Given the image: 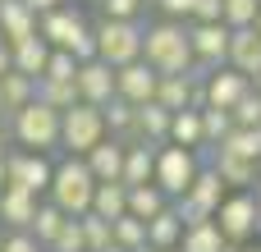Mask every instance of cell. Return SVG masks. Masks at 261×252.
Here are the masks:
<instances>
[{"instance_id": "cell-31", "label": "cell", "mask_w": 261, "mask_h": 252, "mask_svg": "<svg viewBox=\"0 0 261 252\" xmlns=\"http://www.w3.org/2000/svg\"><path fill=\"white\" fill-rule=\"evenodd\" d=\"M216 147H225V152H234V156L257 161V165H261V124H252V129L234 124V129L225 133V142H216Z\"/></svg>"}, {"instance_id": "cell-9", "label": "cell", "mask_w": 261, "mask_h": 252, "mask_svg": "<svg viewBox=\"0 0 261 252\" xmlns=\"http://www.w3.org/2000/svg\"><path fill=\"white\" fill-rule=\"evenodd\" d=\"M225 188H229V184L220 179V170H216V165H202L197 179L188 184V193L174 197L179 211H184V225H188V220H206V216H216V207L225 202Z\"/></svg>"}, {"instance_id": "cell-38", "label": "cell", "mask_w": 261, "mask_h": 252, "mask_svg": "<svg viewBox=\"0 0 261 252\" xmlns=\"http://www.w3.org/2000/svg\"><path fill=\"white\" fill-rule=\"evenodd\" d=\"M234 115V124H243V129H252V124H261V92H257V83L239 96V106L229 110Z\"/></svg>"}, {"instance_id": "cell-1", "label": "cell", "mask_w": 261, "mask_h": 252, "mask_svg": "<svg viewBox=\"0 0 261 252\" xmlns=\"http://www.w3.org/2000/svg\"><path fill=\"white\" fill-rule=\"evenodd\" d=\"M142 60H147L156 73H188V69H197V60H193V41H188L184 18L151 23V28L142 32Z\"/></svg>"}, {"instance_id": "cell-34", "label": "cell", "mask_w": 261, "mask_h": 252, "mask_svg": "<svg viewBox=\"0 0 261 252\" xmlns=\"http://www.w3.org/2000/svg\"><path fill=\"white\" fill-rule=\"evenodd\" d=\"M110 234H115V243L138 248V243H147V220H138L133 211H124V216H115V220H110Z\"/></svg>"}, {"instance_id": "cell-52", "label": "cell", "mask_w": 261, "mask_h": 252, "mask_svg": "<svg viewBox=\"0 0 261 252\" xmlns=\"http://www.w3.org/2000/svg\"><path fill=\"white\" fill-rule=\"evenodd\" d=\"M252 28H257V32H261V9H257V23H252Z\"/></svg>"}, {"instance_id": "cell-30", "label": "cell", "mask_w": 261, "mask_h": 252, "mask_svg": "<svg viewBox=\"0 0 261 252\" xmlns=\"http://www.w3.org/2000/svg\"><path fill=\"white\" fill-rule=\"evenodd\" d=\"M170 115L161 101H142L138 106V138H151V142H170Z\"/></svg>"}, {"instance_id": "cell-50", "label": "cell", "mask_w": 261, "mask_h": 252, "mask_svg": "<svg viewBox=\"0 0 261 252\" xmlns=\"http://www.w3.org/2000/svg\"><path fill=\"white\" fill-rule=\"evenodd\" d=\"M225 252H243V243H225Z\"/></svg>"}, {"instance_id": "cell-3", "label": "cell", "mask_w": 261, "mask_h": 252, "mask_svg": "<svg viewBox=\"0 0 261 252\" xmlns=\"http://www.w3.org/2000/svg\"><path fill=\"white\" fill-rule=\"evenodd\" d=\"M37 32L50 41V46H60V51H73L78 55V64L83 60H96V32L73 14V9H50V14H41V23H37Z\"/></svg>"}, {"instance_id": "cell-55", "label": "cell", "mask_w": 261, "mask_h": 252, "mask_svg": "<svg viewBox=\"0 0 261 252\" xmlns=\"http://www.w3.org/2000/svg\"><path fill=\"white\" fill-rule=\"evenodd\" d=\"M165 252H184V248H165Z\"/></svg>"}, {"instance_id": "cell-5", "label": "cell", "mask_w": 261, "mask_h": 252, "mask_svg": "<svg viewBox=\"0 0 261 252\" xmlns=\"http://www.w3.org/2000/svg\"><path fill=\"white\" fill-rule=\"evenodd\" d=\"M14 138H18L28 152L60 147V110H55V106H46L41 96H32L23 110H14Z\"/></svg>"}, {"instance_id": "cell-58", "label": "cell", "mask_w": 261, "mask_h": 252, "mask_svg": "<svg viewBox=\"0 0 261 252\" xmlns=\"http://www.w3.org/2000/svg\"><path fill=\"white\" fill-rule=\"evenodd\" d=\"M257 188H261V179H257Z\"/></svg>"}, {"instance_id": "cell-54", "label": "cell", "mask_w": 261, "mask_h": 252, "mask_svg": "<svg viewBox=\"0 0 261 252\" xmlns=\"http://www.w3.org/2000/svg\"><path fill=\"white\" fill-rule=\"evenodd\" d=\"M252 83H257V92H261V73H257V78H252Z\"/></svg>"}, {"instance_id": "cell-22", "label": "cell", "mask_w": 261, "mask_h": 252, "mask_svg": "<svg viewBox=\"0 0 261 252\" xmlns=\"http://www.w3.org/2000/svg\"><path fill=\"white\" fill-rule=\"evenodd\" d=\"M179 239H184V211L170 202L165 211H156V216L147 220V243L156 252H165V248H179Z\"/></svg>"}, {"instance_id": "cell-44", "label": "cell", "mask_w": 261, "mask_h": 252, "mask_svg": "<svg viewBox=\"0 0 261 252\" xmlns=\"http://www.w3.org/2000/svg\"><path fill=\"white\" fill-rule=\"evenodd\" d=\"M156 5H161V14H165V18H188L197 0H156Z\"/></svg>"}, {"instance_id": "cell-32", "label": "cell", "mask_w": 261, "mask_h": 252, "mask_svg": "<svg viewBox=\"0 0 261 252\" xmlns=\"http://www.w3.org/2000/svg\"><path fill=\"white\" fill-rule=\"evenodd\" d=\"M37 96L55 110H69L78 101V78H37Z\"/></svg>"}, {"instance_id": "cell-27", "label": "cell", "mask_w": 261, "mask_h": 252, "mask_svg": "<svg viewBox=\"0 0 261 252\" xmlns=\"http://www.w3.org/2000/svg\"><path fill=\"white\" fill-rule=\"evenodd\" d=\"M170 202H174V197H170L156 179H151V184H133V188H128V211H133L138 220H151V216H156V211H165Z\"/></svg>"}, {"instance_id": "cell-26", "label": "cell", "mask_w": 261, "mask_h": 252, "mask_svg": "<svg viewBox=\"0 0 261 252\" xmlns=\"http://www.w3.org/2000/svg\"><path fill=\"white\" fill-rule=\"evenodd\" d=\"M101 115H106V133H115V138H138V106L124 101L119 92L101 106Z\"/></svg>"}, {"instance_id": "cell-6", "label": "cell", "mask_w": 261, "mask_h": 252, "mask_svg": "<svg viewBox=\"0 0 261 252\" xmlns=\"http://www.w3.org/2000/svg\"><path fill=\"white\" fill-rule=\"evenodd\" d=\"M142 23L138 18H106L96 28V55L106 64H128V60H142Z\"/></svg>"}, {"instance_id": "cell-35", "label": "cell", "mask_w": 261, "mask_h": 252, "mask_svg": "<svg viewBox=\"0 0 261 252\" xmlns=\"http://www.w3.org/2000/svg\"><path fill=\"white\" fill-rule=\"evenodd\" d=\"M78 220H83V239H87V252H101L106 243H115V234H110V220H106V216H96V211H83Z\"/></svg>"}, {"instance_id": "cell-23", "label": "cell", "mask_w": 261, "mask_h": 252, "mask_svg": "<svg viewBox=\"0 0 261 252\" xmlns=\"http://www.w3.org/2000/svg\"><path fill=\"white\" fill-rule=\"evenodd\" d=\"M46 60H50V41H46L41 32H32V37L14 41V69H18V73L41 78V73H46Z\"/></svg>"}, {"instance_id": "cell-18", "label": "cell", "mask_w": 261, "mask_h": 252, "mask_svg": "<svg viewBox=\"0 0 261 252\" xmlns=\"http://www.w3.org/2000/svg\"><path fill=\"white\" fill-rule=\"evenodd\" d=\"M229 64L248 78L261 73V32L257 28H234L229 32Z\"/></svg>"}, {"instance_id": "cell-19", "label": "cell", "mask_w": 261, "mask_h": 252, "mask_svg": "<svg viewBox=\"0 0 261 252\" xmlns=\"http://www.w3.org/2000/svg\"><path fill=\"white\" fill-rule=\"evenodd\" d=\"M32 32H37V9L28 0H0V37L14 46V41H23Z\"/></svg>"}, {"instance_id": "cell-28", "label": "cell", "mask_w": 261, "mask_h": 252, "mask_svg": "<svg viewBox=\"0 0 261 252\" xmlns=\"http://www.w3.org/2000/svg\"><path fill=\"white\" fill-rule=\"evenodd\" d=\"M32 96H37V78H28V73H18V69L0 73V106H5V115L23 110Z\"/></svg>"}, {"instance_id": "cell-36", "label": "cell", "mask_w": 261, "mask_h": 252, "mask_svg": "<svg viewBox=\"0 0 261 252\" xmlns=\"http://www.w3.org/2000/svg\"><path fill=\"white\" fill-rule=\"evenodd\" d=\"M234 129V115L229 110H220V106H202V133H206V142L216 147V142H225V133Z\"/></svg>"}, {"instance_id": "cell-4", "label": "cell", "mask_w": 261, "mask_h": 252, "mask_svg": "<svg viewBox=\"0 0 261 252\" xmlns=\"http://www.w3.org/2000/svg\"><path fill=\"white\" fill-rule=\"evenodd\" d=\"M106 138V115L92 101H73L69 110H60V147H69V156H87L96 142Z\"/></svg>"}, {"instance_id": "cell-8", "label": "cell", "mask_w": 261, "mask_h": 252, "mask_svg": "<svg viewBox=\"0 0 261 252\" xmlns=\"http://www.w3.org/2000/svg\"><path fill=\"white\" fill-rule=\"evenodd\" d=\"M197 170H202V161H197L193 147H179V142L156 147V184H161L170 197H184L188 184L197 179Z\"/></svg>"}, {"instance_id": "cell-2", "label": "cell", "mask_w": 261, "mask_h": 252, "mask_svg": "<svg viewBox=\"0 0 261 252\" xmlns=\"http://www.w3.org/2000/svg\"><path fill=\"white\" fill-rule=\"evenodd\" d=\"M50 202L64 211V216H83V211H92V193H96V174L87 170V161L83 156H64L60 165H55V174H50Z\"/></svg>"}, {"instance_id": "cell-20", "label": "cell", "mask_w": 261, "mask_h": 252, "mask_svg": "<svg viewBox=\"0 0 261 252\" xmlns=\"http://www.w3.org/2000/svg\"><path fill=\"white\" fill-rule=\"evenodd\" d=\"M211 152H216L211 165L220 170V179H225L229 188H257V179H261L257 161H243V156H234V152H225V147H211Z\"/></svg>"}, {"instance_id": "cell-43", "label": "cell", "mask_w": 261, "mask_h": 252, "mask_svg": "<svg viewBox=\"0 0 261 252\" xmlns=\"http://www.w3.org/2000/svg\"><path fill=\"white\" fill-rule=\"evenodd\" d=\"M0 252H41V243H37L32 234H23V230H18V234H9V239L0 243Z\"/></svg>"}, {"instance_id": "cell-11", "label": "cell", "mask_w": 261, "mask_h": 252, "mask_svg": "<svg viewBox=\"0 0 261 252\" xmlns=\"http://www.w3.org/2000/svg\"><path fill=\"white\" fill-rule=\"evenodd\" d=\"M252 87V78L248 73H239L234 64H216V69H206L202 73V92H206V106H220V110H234L239 106V96Z\"/></svg>"}, {"instance_id": "cell-49", "label": "cell", "mask_w": 261, "mask_h": 252, "mask_svg": "<svg viewBox=\"0 0 261 252\" xmlns=\"http://www.w3.org/2000/svg\"><path fill=\"white\" fill-rule=\"evenodd\" d=\"M257 230H261V188H257Z\"/></svg>"}, {"instance_id": "cell-41", "label": "cell", "mask_w": 261, "mask_h": 252, "mask_svg": "<svg viewBox=\"0 0 261 252\" xmlns=\"http://www.w3.org/2000/svg\"><path fill=\"white\" fill-rule=\"evenodd\" d=\"M188 18L193 23H225V0H197Z\"/></svg>"}, {"instance_id": "cell-15", "label": "cell", "mask_w": 261, "mask_h": 252, "mask_svg": "<svg viewBox=\"0 0 261 252\" xmlns=\"http://www.w3.org/2000/svg\"><path fill=\"white\" fill-rule=\"evenodd\" d=\"M78 96L92 101V106H106L115 96V64H106L101 55L96 60H83L78 64Z\"/></svg>"}, {"instance_id": "cell-13", "label": "cell", "mask_w": 261, "mask_h": 252, "mask_svg": "<svg viewBox=\"0 0 261 252\" xmlns=\"http://www.w3.org/2000/svg\"><path fill=\"white\" fill-rule=\"evenodd\" d=\"M156 101H161L165 110L206 106V92H202V69H188V73H161V83H156Z\"/></svg>"}, {"instance_id": "cell-29", "label": "cell", "mask_w": 261, "mask_h": 252, "mask_svg": "<svg viewBox=\"0 0 261 252\" xmlns=\"http://www.w3.org/2000/svg\"><path fill=\"white\" fill-rule=\"evenodd\" d=\"M92 211L106 216V220L124 216V211H128V184H124V179H106V184H96V193H92Z\"/></svg>"}, {"instance_id": "cell-25", "label": "cell", "mask_w": 261, "mask_h": 252, "mask_svg": "<svg viewBox=\"0 0 261 252\" xmlns=\"http://www.w3.org/2000/svg\"><path fill=\"white\" fill-rule=\"evenodd\" d=\"M179 248H184V252H225V234H220L216 216H206V220H188Z\"/></svg>"}, {"instance_id": "cell-45", "label": "cell", "mask_w": 261, "mask_h": 252, "mask_svg": "<svg viewBox=\"0 0 261 252\" xmlns=\"http://www.w3.org/2000/svg\"><path fill=\"white\" fill-rule=\"evenodd\" d=\"M9 69H14V46L0 37V73H9Z\"/></svg>"}, {"instance_id": "cell-53", "label": "cell", "mask_w": 261, "mask_h": 252, "mask_svg": "<svg viewBox=\"0 0 261 252\" xmlns=\"http://www.w3.org/2000/svg\"><path fill=\"white\" fill-rule=\"evenodd\" d=\"M0 156H5V133H0Z\"/></svg>"}, {"instance_id": "cell-16", "label": "cell", "mask_w": 261, "mask_h": 252, "mask_svg": "<svg viewBox=\"0 0 261 252\" xmlns=\"http://www.w3.org/2000/svg\"><path fill=\"white\" fill-rule=\"evenodd\" d=\"M124 152H128V142H119L115 133H106L83 161H87V170L96 174V184H106V179H124Z\"/></svg>"}, {"instance_id": "cell-46", "label": "cell", "mask_w": 261, "mask_h": 252, "mask_svg": "<svg viewBox=\"0 0 261 252\" xmlns=\"http://www.w3.org/2000/svg\"><path fill=\"white\" fill-rule=\"evenodd\" d=\"M28 5H32V9H37V14H50V9H60V5H64V0H28Z\"/></svg>"}, {"instance_id": "cell-57", "label": "cell", "mask_w": 261, "mask_h": 252, "mask_svg": "<svg viewBox=\"0 0 261 252\" xmlns=\"http://www.w3.org/2000/svg\"><path fill=\"white\" fill-rule=\"evenodd\" d=\"M0 115H5V106H0Z\"/></svg>"}, {"instance_id": "cell-42", "label": "cell", "mask_w": 261, "mask_h": 252, "mask_svg": "<svg viewBox=\"0 0 261 252\" xmlns=\"http://www.w3.org/2000/svg\"><path fill=\"white\" fill-rule=\"evenodd\" d=\"M142 5H147V0H101L106 18H138V14H142Z\"/></svg>"}, {"instance_id": "cell-51", "label": "cell", "mask_w": 261, "mask_h": 252, "mask_svg": "<svg viewBox=\"0 0 261 252\" xmlns=\"http://www.w3.org/2000/svg\"><path fill=\"white\" fill-rule=\"evenodd\" d=\"M0 188H5V156H0Z\"/></svg>"}, {"instance_id": "cell-56", "label": "cell", "mask_w": 261, "mask_h": 252, "mask_svg": "<svg viewBox=\"0 0 261 252\" xmlns=\"http://www.w3.org/2000/svg\"><path fill=\"white\" fill-rule=\"evenodd\" d=\"M243 252H261V248H243Z\"/></svg>"}, {"instance_id": "cell-48", "label": "cell", "mask_w": 261, "mask_h": 252, "mask_svg": "<svg viewBox=\"0 0 261 252\" xmlns=\"http://www.w3.org/2000/svg\"><path fill=\"white\" fill-rule=\"evenodd\" d=\"M128 252H156V248H151V243H138V248H128Z\"/></svg>"}, {"instance_id": "cell-21", "label": "cell", "mask_w": 261, "mask_h": 252, "mask_svg": "<svg viewBox=\"0 0 261 252\" xmlns=\"http://www.w3.org/2000/svg\"><path fill=\"white\" fill-rule=\"evenodd\" d=\"M37 193H28V188H14V184H5L0 188V220H9L14 230H28L32 225V216H37Z\"/></svg>"}, {"instance_id": "cell-10", "label": "cell", "mask_w": 261, "mask_h": 252, "mask_svg": "<svg viewBox=\"0 0 261 252\" xmlns=\"http://www.w3.org/2000/svg\"><path fill=\"white\" fill-rule=\"evenodd\" d=\"M229 23H193L188 28V41H193V60L197 69H216V64H229Z\"/></svg>"}, {"instance_id": "cell-14", "label": "cell", "mask_w": 261, "mask_h": 252, "mask_svg": "<svg viewBox=\"0 0 261 252\" xmlns=\"http://www.w3.org/2000/svg\"><path fill=\"white\" fill-rule=\"evenodd\" d=\"M156 83H161V73H156L147 60H128V64L115 69V92H119L124 101H133V106L156 101Z\"/></svg>"}, {"instance_id": "cell-17", "label": "cell", "mask_w": 261, "mask_h": 252, "mask_svg": "<svg viewBox=\"0 0 261 252\" xmlns=\"http://www.w3.org/2000/svg\"><path fill=\"white\" fill-rule=\"evenodd\" d=\"M156 147L161 142H151V138H133L128 142V152H124V184L128 188L156 179Z\"/></svg>"}, {"instance_id": "cell-12", "label": "cell", "mask_w": 261, "mask_h": 252, "mask_svg": "<svg viewBox=\"0 0 261 252\" xmlns=\"http://www.w3.org/2000/svg\"><path fill=\"white\" fill-rule=\"evenodd\" d=\"M50 174H55V165H46V156L41 152H18V156H5V184H14V188H28V193H46L50 188Z\"/></svg>"}, {"instance_id": "cell-40", "label": "cell", "mask_w": 261, "mask_h": 252, "mask_svg": "<svg viewBox=\"0 0 261 252\" xmlns=\"http://www.w3.org/2000/svg\"><path fill=\"white\" fill-rule=\"evenodd\" d=\"M257 9H261V0H225V23L229 28H252Z\"/></svg>"}, {"instance_id": "cell-39", "label": "cell", "mask_w": 261, "mask_h": 252, "mask_svg": "<svg viewBox=\"0 0 261 252\" xmlns=\"http://www.w3.org/2000/svg\"><path fill=\"white\" fill-rule=\"evenodd\" d=\"M41 78H78V55L50 46V60H46V73H41Z\"/></svg>"}, {"instance_id": "cell-37", "label": "cell", "mask_w": 261, "mask_h": 252, "mask_svg": "<svg viewBox=\"0 0 261 252\" xmlns=\"http://www.w3.org/2000/svg\"><path fill=\"white\" fill-rule=\"evenodd\" d=\"M60 225H64V211H60L55 202H46V207H37V216H32V225H28V230L37 234V243H50Z\"/></svg>"}, {"instance_id": "cell-47", "label": "cell", "mask_w": 261, "mask_h": 252, "mask_svg": "<svg viewBox=\"0 0 261 252\" xmlns=\"http://www.w3.org/2000/svg\"><path fill=\"white\" fill-rule=\"evenodd\" d=\"M101 252H128V248H124V243H106Z\"/></svg>"}, {"instance_id": "cell-24", "label": "cell", "mask_w": 261, "mask_h": 252, "mask_svg": "<svg viewBox=\"0 0 261 252\" xmlns=\"http://www.w3.org/2000/svg\"><path fill=\"white\" fill-rule=\"evenodd\" d=\"M170 142H179V147H206V133H202V106H184V110H174L170 115Z\"/></svg>"}, {"instance_id": "cell-7", "label": "cell", "mask_w": 261, "mask_h": 252, "mask_svg": "<svg viewBox=\"0 0 261 252\" xmlns=\"http://www.w3.org/2000/svg\"><path fill=\"white\" fill-rule=\"evenodd\" d=\"M216 225H220V234H225V243H248L257 230V193L252 188H234V193H225V202L216 207Z\"/></svg>"}, {"instance_id": "cell-33", "label": "cell", "mask_w": 261, "mask_h": 252, "mask_svg": "<svg viewBox=\"0 0 261 252\" xmlns=\"http://www.w3.org/2000/svg\"><path fill=\"white\" fill-rule=\"evenodd\" d=\"M46 252H87V239H83V220H78V216H64V225L55 230V239L46 243Z\"/></svg>"}]
</instances>
